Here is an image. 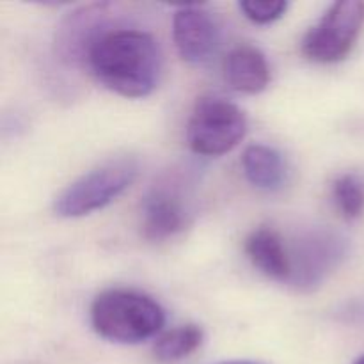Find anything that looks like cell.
I'll list each match as a JSON object with an SVG mask.
<instances>
[{"label":"cell","mask_w":364,"mask_h":364,"mask_svg":"<svg viewBox=\"0 0 364 364\" xmlns=\"http://www.w3.org/2000/svg\"><path fill=\"white\" fill-rule=\"evenodd\" d=\"M203 338H205V334H203L201 327L188 323V326L176 327V329H171L166 334H162L156 340L153 352L160 363L173 364L183 361L201 347Z\"/></svg>","instance_id":"4fadbf2b"},{"label":"cell","mask_w":364,"mask_h":364,"mask_svg":"<svg viewBox=\"0 0 364 364\" xmlns=\"http://www.w3.org/2000/svg\"><path fill=\"white\" fill-rule=\"evenodd\" d=\"M219 364H263L256 361H230V363H219Z\"/></svg>","instance_id":"2e32d148"},{"label":"cell","mask_w":364,"mask_h":364,"mask_svg":"<svg viewBox=\"0 0 364 364\" xmlns=\"http://www.w3.org/2000/svg\"><path fill=\"white\" fill-rule=\"evenodd\" d=\"M85 68L124 98H146L159 87L164 57L159 41L139 28L112 27L91 45Z\"/></svg>","instance_id":"6da1fadb"},{"label":"cell","mask_w":364,"mask_h":364,"mask_svg":"<svg viewBox=\"0 0 364 364\" xmlns=\"http://www.w3.org/2000/svg\"><path fill=\"white\" fill-rule=\"evenodd\" d=\"M244 251L252 265L276 281H290V251L281 235L270 228H258L245 238Z\"/></svg>","instance_id":"8fae6325"},{"label":"cell","mask_w":364,"mask_h":364,"mask_svg":"<svg viewBox=\"0 0 364 364\" xmlns=\"http://www.w3.org/2000/svg\"><path fill=\"white\" fill-rule=\"evenodd\" d=\"M240 11L247 20L252 23L267 25L272 21L279 20L284 16L290 4L281 2V0H265V2H258V0H245V2L238 4Z\"/></svg>","instance_id":"9a60e30c"},{"label":"cell","mask_w":364,"mask_h":364,"mask_svg":"<svg viewBox=\"0 0 364 364\" xmlns=\"http://www.w3.org/2000/svg\"><path fill=\"white\" fill-rule=\"evenodd\" d=\"M364 27V2H334L302 39V53L320 64L343 60L354 50Z\"/></svg>","instance_id":"8992f818"},{"label":"cell","mask_w":364,"mask_h":364,"mask_svg":"<svg viewBox=\"0 0 364 364\" xmlns=\"http://www.w3.org/2000/svg\"><path fill=\"white\" fill-rule=\"evenodd\" d=\"M333 201L347 220H355L364 213V178L345 173L333 183Z\"/></svg>","instance_id":"5bb4252c"},{"label":"cell","mask_w":364,"mask_h":364,"mask_svg":"<svg viewBox=\"0 0 364 364\" xmlns=\"http://www.w3.org/2000/svg\"><path fill=\"white\" fill-rule=\"evenodd\" d=\"M112 4H91L73 11L55 32V55L66 66H85L92 43L110 31Z\"/></svg>","instance_id":"ba28073f"},{"label":"cell","mask_w":364,"mask_h":364,"mask_svg":"<svg viewBox=\"0 0 364 364\" xmlns=\"http://www.w3.org/2000/svg\"><path fill=\"white\" fill-rule=\"evenodd\" d=\"M223 70L228 85L245 95L262 92L270 82V68L265 55L251 45H240L231 50L224 59Z\"/></svg>","instance_id":"30bf717a"},{"label":"cell","mask_w":364,"mask_h":364,"mask_svg":"<svg viewBox=\"0 0 364 364\" xmlns=\"http://www.w3.org/2000/svg\"><path fill=\"white\" fill-rule=\"evenodd\" d=\"M92 329L114 343H141L160 333L166 311L149 295L128 288H109L91 304Z\"/></svg>","instance_id":"7a4b0ae2"},{"label":"cell","mask_w":364,"mask_h":364,"mask_svg":"<svg viewBox=\"0 0 364 364\" xmlns=\"http://www.w3.org/2000/svg\"><path fill=\"white\" fill-rule=\"evenodd\" d=\"M354 364H364V355H361V358H359L358 361H355Z\"/></svg>","instance_id":"e0dca14e"},{"label":"cell","mask_w":364,"mask_h":364,"mask_svg":"<svg viewBox=\"0 0 364 364\" xmlns=\"http://www.w3.org/2000/svg\"><path fill=\"white\" fill-rule=\"evenodd\" d=\"M242 169L252 187L265 192L281 191L290 176L283 153L265 144H252L245 148L242 155Z\"/></svg>","instance_id":"7c38bea8"},{"label":"cell","mask_w":364,"mask_h":364,"mask_svg":"<svg viewBox=\"0 0 364 364\" xmlns=\"http://www.w3.org/2000/svg\"><path fill=\"white\" fill-rule=\"evenodd\" d=\"M347 237L331 228H313L299 235L290 249L291 277L288 283L304 291L318 288L348 256Z\"/></svg>","instance_id":"5b68a950"},{"label":"cell","mask_w":364,"mask_h":364,"mask_svg":"<svg viewBox=\"0 0 364 364\" xmlns=\"http://www.w3.org/2000/svg\"><path fill=\"white\" fill-rule=\"evenodd\" d=\"M245 134V114L240 107L219 96L199 98L187 123L188 148L201 156H219L231 151Z\"/></svg>","instance_id":"277c9868"},{"label":"cell","mask_w":364,"mask_h":364,"mask_svg":"<svg viewBox=\"0 0 364 364\" xmlns=\"http://www.w3.org/2000/svg\"><path fill=\"white\" fill-rule=\"evenodd\" d=\"M191 215L188 180L180 173L167 174L142 199V235L151 242L167 240L187 226Z\"/></svg>","instance_id":"52a82bcc"},{"label":"cell","mask_w":364,"mask_h":364,"mask_svg":"<svg viewBox=\"0 0 364 364\" xmlns=\"http://www.w3.org/2000/svg\"><path fill=\"white\" fill-rule=\"evenodd\" d=\"M139 174L137 160L117 156L100 164L68 185L53 203V212L64 219H77L116 201Z\"/></svg>","instance_id":"3957f363"},{"label":"cell","mask_w":364,"mask_h":364,"mask_svg":"<svg viewBox=\"0 0 364 364\" xmlns=\"http://www.w3.org/2000/svg\"><path fill=\"white\" fill-rule=\"evenodd\" d=\"M173 39L185 63L203 66L210 63L219 50L223 31L219 20L210 11L187 6L174 13Z\"/></svg>","instance_id":"9c48e42d"}]
</instances>
